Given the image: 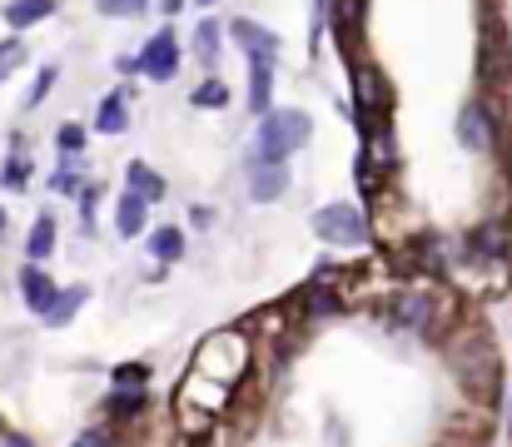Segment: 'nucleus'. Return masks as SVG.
<instances>
[{
	"label": "nucleus",
	"instance_id": "obj_1",
	"mask_svg": "<svg viewBox=\"0 0 512 447\" xmlns=\"http://www.w3.org/2000/svg\"><path fill=\"white\" fill-rule=\"evenodd\" d=\"M448 358H453V378L468 388V398H478V403H493L498 398L503 363H498V348L488 343V333H463L448 348Z\"/></svg>",
	"mask_w": 512,
	"mask_h": 447
},
{
	"label": "nucleus",
	"instance_id": "obj_2",
	"mask_svg": "<svg viewBox=\"0 0 512 447\" xmlns=\"http://www.w3.org/2000/svg\"><path fill=\"white\" fill-rule=\"evenodd\" d=\"M314 135V120L304 110H269L259 135H254V159H274V164H289V154L309 145Z\"/></svg>",
	"mask_w": 512,
	"mask_h": 447
},
{
	"label": "nucleus",
	"instance_id": "obj_3",
	"mask_svg": "<svg viewBox=\"0 0 512 447\" xmlns=\"http://www.w3.org/2000/svg\"><path fill=\"white\" fill-rule=\"evenodd\" d=\"M383 318H388V328H398V333H418V338H438V333H443V303L433 294H423V289L393 294Z\"/></svg>",
	"mask_w": 512,
	"mask_h": 447
},
{
	"label": "nucleus",
	"instance_id": "obj_4",
	"mask_svg": "<svg viewBox=\"0 0 512 447\" xmlns=\"http://www.w3.org/2000/svg\"><path fill=\"white\" fill-rule=\"evenodd\" d=\"M314 234L334 249H358V244H368V214L353 204H324L314 214Z\"/></svg>",
	"mask_w": 512,
	"mask_h": 447
},
{
	"label": "nucleus",
	"instance_id": "obj_5",
	"mask_svg": "<svg viewBox=\"0 0 512 447\" xmlns=\"http://www.w3.org/2000/svg\"><path fill=\"white\" fill-rule=\"evenodd\" d=\"M199 363L209 368V363H219L214 368V378H219V388H229L244 368H249V348H244V333H219V338H209L204 343V353H199ZM209 378V373H204Z\"/></svg>",
	"mask_w": 512,
	"mask_h": 447
},
{
	"label": "nucleus",
	"instance_id": "obj_6",
	"mask_svg": "<svg viewBox=\"0 0 512 447\" xmlns=\"http://www.w3.org/2000/svg\"><path fill=\"white\" fill-rule=\"evenodd\" d=\"M120 70H140V75H150V80H174V75H179V45H174V35L160 30V35L145 45V55H140V60H120Z\"/></svg>",
	"mask_w": 512,
	"mask_h": 447
},
{
	"label": "nucleus",
	"instance_id": "obj_7",
	"mask_svg": "<svg viewBox=\"0 0 512 447\" xmlns=\"http://www.w3.org/2000/svg\"><path fill=\"white\" fill-rule=\"evenodd\" d=\"M229 35H234V40L244 45L249 65H274V60H279V35H274L269 25H259V20L239 15V20L229 25Z\"/></svg>",
	"mask_w": 512,
	"mask_h": 447
},
{
	"label": "nucleus",
	"instance_id": "obj_8",
	"mask_svg": "<svg viewBox=\"0 0 512 447\" xmlns=\"http://www.w3.org/2000/svg\"><path fill=\"white\" fill-rule=\"evenodd\" d=\"M493 110L483 105V100H473V105H463V115H458V145L473 149V154H483V149H493Z\"/></svg>",
	"mask_w": 512,
	"mask_h": 447
},
{
	"label": "nucleus",
	"instance_id": "obj_9",
	"mask_svg": "<svg viewBox=\"0 0 512 447\" xmlns=\"http://www.w3.org/2000/svg\"><path fill=\"white\" fill-rule=\"evenodd\" d=\"M284 189H289V169L274 164V159H254L249 154V199L254 204H274Z\"/></svg>",
	"mask_w": 512,
	"mask_h": 447
},
{
	"label": "nucleus",
	"instance_id": "obj_10",
	"mask_svg": "<svg viewBox=\"0 0 512 447\" xmlns=\"http://www.w3.org/2000/svg\"><path fill=\"white\" fill-rule=\"evenodd\" d=\"M60 294H65V289H55L45 269H35V264H30V269L20 274V298H25V308H30V313H40V318L60 303Z\"/></svg>",
	"mask_w": 512,
	"mask_h": 447
},
{
	"label": "nucleus",
	"instance_id": "obj_11",
	"mask_svg": "<svg viewBox=\"0 0 512 447\" xmlns=\"http://www.w3.org/2000/svg\"><path fill=\"white\" fill-rule=\"evenodd\" d=\"M95 130H100V135H125V130H130V100H125V90H115V95L100 100Z\"/></svg>",
	"mask_w": 512,
	"mask_h": 447
},
{
	"label": "nucleus",
	"instance_id": "obj_12",
	"mask_svg": "<svg viewBox=\"0 0 512 447\" xmlns=\"http://www.w3.org/2000/svg\"><path fill=\"white\" fill-rule=\"evenodd\" d=\"M145 224H150V199H140V194H130V189H125L120 214H115V229H120L125 239H135V234H145Z\"/></svg>",
	"mask_w": 512,
	"mask_h": 447
},
{
	"label": "nucleus",
	"instance_id": "obj_13",
	"mask_svg": "<svg viewBox=\"0 0 512 447\" xmlns=\"http://www.w3.org/2000/svg\"><path fill=\"white\" fill-rule=\"evenodd\" d=\"M50 15H55V0H10L5 5V25L10 30H30V25H40Z\"/></svg>",
	"mask_w": 512,
	"mask_h": 447
},
{
	"label": "nucleus",
	"instance_id": "obj_14",
	"mask_svg": "<svg viewBox=\"0 0 512 447\" xmlns=\"http://www.w3.org/2000/svg\"><path fill=\"white\" fill-rule=\"evenodd\" d=\"M468 244H473V254H478V259H503L512 239H508V229H503V224L493 219V224H478Z\"/></svg>",
	"mask_w": 512,
	"mask_h": 447
},
{
	"label": "nucleus",
	"instance_id": "obj_15",
	"mask_svg": "<svg viewBox=\"0 0 512 447\" xmlns=\"http://www.w3.org/2000/svg\"><path fill=\"white\" fill-rule=\"evenodd\" d=\"M150 408V393L145 388H115L110 398H105V413L110 418H140Z\"/></svg>",
	"mask_w": 512,
	"mask_h": 447
},
{
	"label": "nucleus",
	"instance_id": "obj_16",
	"mask_svg": "<svg viewBox=\"0 0 512 447\" xmlns=\"http://www.w3.org/2000/svg\"><path fill=\"white\" fill-rule=\"evenodd\" d=\"M269 95H274V65H249V110L269 115Z\"/></svg>",
	"mask_w": 512,
	"mask_h": 447
},
{
	"label": "nucleus",
	"instance_id": "obj_17",
	"mask_svg": "<svg viewBox=\"0 0 512 447\" xmlns=\"http://www.w3.org/2000/svg\"><path fill=\"white\" fill-rule=\"evenodd\" d=\"M50 249H55V219L40 214L25 234V254H30V264H40V259H50Z\"/></svg>",
	"mask_w": 512,
	"mask_h": 447
},
{
	"label": "nucleus",
	"instance_id": "obj_18",
	"mask_svg": "<svg viewBox=\"0 0 512 447\" xmlns=\"http://www.w3.org/2000/svg\"><path fill=\"white\" fill-rule=\"evenodd\" d=\"M125 189L140 194V199H160V194H165V179H160L150 164H130V169H125Z\"/></svg>",
	"mask_w": 512,
	"mask_h": 447
},
{
	"label": "nucleus",
	"instance_id": "obj_19",
	"mask_svg": "<svg viewBox=\"0 0 512 447\" xmlns=\"http://www.w3.org/2000/svg\"><path fill=\"white\" fill-rule=\"evenodd\" d=\"M150 254L160 264H179L184 259V229H155L150 234Z\"/></svg>",
	"mask_w": 512,
	"mask_h": 447
},
{
	"label": "nucleus",
	"instance_id": "obj_20",
	"mask_svg": "<svg viewBox=\"0 0 512 447\" xmlns=\"http://www.w3.org/2000/svg\"><path fill=\"white\" fill-rule=\"evenodd\" d=\"M85 298H90V289H65V294H60V303L45 313V328H65V323L80 313V303H85Z\"/></svg>",
	"mask_w": 512,
	"mask_h": 447
},
{
	"label": "nucleus",
	"instance_id": "obj_21",
	"mask_svg": "<svg viewBox=\"0 0 512 447\" xmlns=\"http://www.w3.org/2000/svg\"><path fill=\"white\" fill-rule=\"evenodd\" d=\"M329 313H339V294H334V289H319V284H314V289L304 294V318L314 323V318H329Z\"/></svg>",
	"mask_w": 512,
	"mask_h": 447
},
{
	"label": "nucleus",
	"instance_id": "obj_22",
	"mask_svg": "<svg viewBox=\"0 0 512 447\" xmlns=\"http://www.w3.org/2000/svg\"><path fill=\"white\" fill-rule=\"evenodd\" d=\"M194 55H199L204 65L219 60V25H214V20H199V30H194Z\"/></svg>",
	"mask_w": 512,
	"mask_h": 447
},
{
	"label": "nucleus",
	"instance_id": "obj_23",
	"mask_svg": "<svg viewBox=\"0 0 512 447\" xmlns=\"http://www.w3.org/2000/svg\"><path fill=\"white\" fill-rule=\"evenodd\" d=\"M189 105H199V110H224V105H229V85H224V80H204V85L189 95Z\"/></svg>",
	"mask_w": 512,
	"mask_h": 447
},
{
	"label": "nucleus",
	"instance_id": "obj_24",
	"mask_svg": "<svg viewBox=\"0 0 512 447\" xmlns=\"http://www.w3.org/2000/svg\"><path fill=\"white\" fill-rule=\"evenodd\" d=\"M0 184H5L10 194H20V189L30 184V164H25L20 154H15V159H5V169H0Z\"/></svg>",
	"mask_w": 512,
	"mask_h": 447
},
{
	"label": "nucleus",
	"instance_id": "obj_25",
	"mask_svg": "<svg viewBox=\"0 0 512 447\" xmlns=\"http://www.w3.org/2000/svg\"><path fill=\"white\" fill-rule=\"evenodd\" d=\"M25 65V45L20 40H0V80H10Z\"/></svg>",
	"mask_w": 512,
	"mask_h": 447
},
{
	"label": "nucleus",
	"instance_id": "obj_26",
	"mask_svg": "<svg viewBox=\"0 0 512 447\" xmlns=\"http://www.w3.org/2000/svg\"><path fill=\"white\" fill-rule=\"evenodd\" d=\"M95 5H100V15H115V20L145 15V10H150V0H95Z\"/></svg>",
	"mask_w": 512,
	"mask_h": 447
},
{
	"label": "nucleus",
	"instance_id": "obj_27",
	"mask_svg": "<svg viewBox=\"0 0 512 447\" xmlns=\"http://www.w3.org/2000/svg\"><path fill=\"white\" fill-rule=\"evenodd\" d=\"M150 383V368L145 363H125V368H115V388H145Z\"/></svg>",
	"mask_w": 512,
	"mask_h": 447
},
{
	"label": "nucleus",
	"instance_id": "obj_28",
	"mask_svg": "<svg viewBox=\"0 0 512 447\" xmlns=\"http://www.w3.org/2000/svg\"><path fill=\"white\" fill-rule=\"evenodd\" d=\"M70 447H115V433H110V428H85Z\"/></svg>",
	"mask_w": 512,
	"mask_h": 447
},
{
	"label": "nucleus",
	"instance_id": "obj_29",
	"mask_svg": "<svg viewBox=\"0 0 512 447\" xmlns=\"http://www.w3.org/2000/svg\"><path fill=\"white\" fill-rule=\"evenodd\" d=\"M60 149L65 154H80L85 149V125H60Z\"/></svg>",
	"mask_w": 512,
	"mask_h": 447
},
{
	"label": "nucleus",
	"instance_id": "obj_30",
	"mask_svg": "<svg viewBox=\"0 0 512 447\" xmlns=\"http://www.w3.org/2000/svg\"><path fill=\"white\" fill-rule=\"evenodd\" d=\"M50 85H55V65H45V70H40V75H35V90H30V105H40V100H45V90H50Z\"/></svg>",
	"mask_w": 512,
	"mask_h": 447
},
{
	"label": "nucleus",
	"instance_id": "obj_31",
	"mask_svg": "<svg viewBox=\"0 0 512 447\" xmlns=\"http://www.w3.org/2000/svg\"><path fill=\"white\" fill-rule=\"evenodd\" d=\"M339 20L348 25V30H353V25L363 20V0H339Z\"/></svg>",
	"mask_w": 512,
	"mask_h": 447
},
{
	"label": "nucleus",
	"instance_id": "obj_32",
	"mask_svg": "<svg viewBox=\"0 0 512 447\" xmlns=\"http://www.w3.org/2000/svg\"><path fill=\"white\" fill-rule=\"evenodd\" d=\"M189 224H194V229H209V224H214V214H209L204 204H194V214H189Z\"/></svg>",
	"mask_w": 512,
	"mask_h": 447
},
{
	"label": "nucleus",
	"instance_id": "obj_33",
	"mask_svg": "<svg viewBox=\"0 0 512 447\" xmlns=\"http://www.w3.org/2000/svg\"><path fill=\"white\" fill-rule=\"evenodd\" d=\"M0 447H35L30 438H20V433H10V438H0Z\"/></svg>",
	"mask_w": 512,
	"mask_h": 447
},
{
	"label": "nucleus",
	"instance_id": "obj_34",
	"mask_svg": "<svg viewBox=\"0 0 512 447\" xmlns=\"http://www.w3.org/2000/svg\"><path fill=\"white\" fill-rule=\"evenodd\" d=\"M0 234H5V209H0Z\"/></svg>",
	"mask_w": 512,
	"mask_h": 447
},
{
	"label": "nucleus",
	"instance_id": "obj_35",
	"mask_svg": "<svg viewBox=\"0 0 512 447\" xmlns=\"http://www.w3.org/2000/svg\"><path fill=\"white\" fill-rule=\"evenodd\" d=\"M199 5H204V10H209V5H214V0H199Z\"/></svg>",
	"mask_w": 512,
	"mask_h": 447
}]
</instances>
